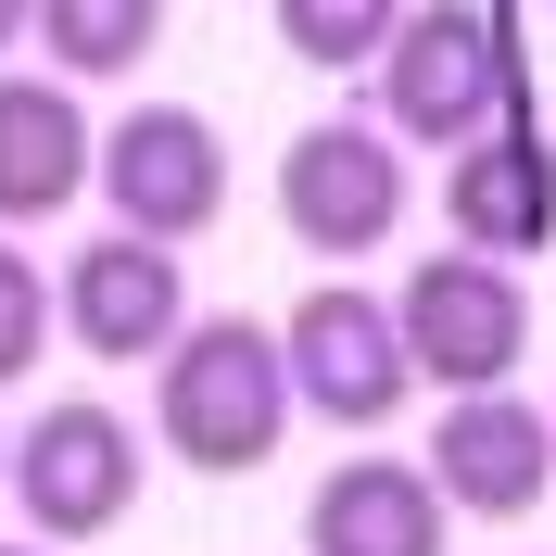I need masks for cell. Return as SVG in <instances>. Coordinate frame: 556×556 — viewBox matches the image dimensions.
Segmentation results:
<instances>
[{"label": "cell", "instance_id": "cell-10", "mask_svg": "<svg viewBox=\"0 0 556 556\" xmlns=\"http://www.w3.org/2000/svg\"><path fill=\"white\" fill-rule=\"evenodd\" d=\"M443 531H455L443 481L405 455H342L304 493V556H443Z\"/></svg>", "mask_w": 556, "mask_h": 556}, {"label": "cell", "instance_id": "cell-17", "mask_svg": "<svg viewBox=\"0 0 556 556\" xmlns=\"http://www.w3.org/2000/svg\"><path fill=\"white\" fill-rule=\"evenodd\" d=\"M0 493H13V430H0Z\"/></svg>", "mask_w": 556, "mask_h": 556}, {"label": "cell", "instance_id": "cell-2", "mask_svg": "<svg viewBox=\"0 0 556 556\" xmlns=\"http://www.w3.org/2000/svg\"><path fill=\"white\" fill-rule=\"evenodd\" d=\"M367 89H380L392 139L468 152V139H493L506 102H519V51H506V26H493L481 0H417L405 26H392V51L367 64Z\"/></svg>", "mask_w": 556, "mask_h": 556}, {"label": "cell", "instance_id": "cell-16", "mask_svg": "<svg viewBox=\"0 0 556 556\" xmlns=\"http://www.w3.org/2000/svg\"><path fill=\"white\" fill-rule=\"evenodd\" d=\"M13 38H38V0H0V64H13Z\"/></svg>", "mask_w": 556, "mask_h": 556}, {"label": "cell", "instance_id": "cell-18", "mask_svg": "<svg viewBox=\"0 0 556 556\" xmlns=\"http://www.w3.org/2000/svg\"><path fill=\"white\" fill-rule=\"evenodd\" d=\"M0 556H51V544H0Z\"/></svg>", "mask_w": 556, "mask_h": 556}, {"label": "cell", "instance_id": "cell-6", "mask_svg": "<svg viewBox=\"0 0 556 556\" xmlns=\"http://www.w3.org/2000/svg\"><path fill=\"white\" fill-rule=\"evenodd\" d=\"M102 203L114 228H139V241H203L215 215H228V139L203 127L190 102H139L102 127Z\"/></svg>", "mask_w": 556, "mask_h": 556}, {"label": "cell", "instance_id": "cell-9", "mask_svg": "<svg viewBox=\"0 0 556 556\" xmlns=\"http://www.w3.org/2000/svg\"><path fill=\"white\" fill-rule=\"evenodd\" d=\"M64 329L102 367H165V342L190 329V291H177V253L139 241V228H102V241L64 266Z\"/></svg>", "mask_w": 556, "mask_h": 556}, {"label": "cell", "instance_id": "cell-13", "mask_svg": "<svg viewBox=\"0 0 556 556\" xmlns=\"http://www.w3.org/2000/svg\"><path fill=\"white\" fill-rule=\"evenodd\" d=\"M152 38H165V0H38V51L64 76H127L152 64Z\"/></svg>", "mask_w": 556, "mask_h": 556}, {"label": "cell", "instance_id": "cell-8", "mask_svg": "<svg viewBox=\"0 0 556 556\" xmlns=\"http://www.w3.org/2000/svg\"><path fill=\"white\" fill-rule=\"evenodd\" d=\"M417 468L443 481L455 519H531V506L556 493V405H531L519 380L506 392H443Z\"/></svg>", "mask_w": 556, "mask_h": 556}, {"label": "cell", "instance_id": "cell-1", "mask_svg": "<svg viewBox=\"0 0 556 556\" xmlns=\"http://www.w3.org/2000/svg\"><path fill=\"white\" fill-rule=\"evenodd\" d=\"M152 430L203 481L266 468L278 430H291V354H278V329L266 316H190L165 342V367H152Z\"/></svg>", "mask_w": 556, "mask_h": 556}, {"label": "cell", "instance_id": "cell-12", "mask_svg": "<svg viewBox=\"0 0 556 556\" xmlns=\"http://www.w3.org/2000/svg\"><path fill=\"white\" fill-rule=\"evenodd\" d=\"M89 177H102V139L76 114V89L64 76H0V228L64 215Z\"/></svg>", "mask_w": 556, "mask_h": 556}, {"label": "cell", "instance_id": "cell-7", "mask_svg": "<svg viewBox=\"0 0 556 556\" xmlns=\"http://www.w3.org/2000/svg\"><path fill=\"white\" fill-rule=\"evenodd\" d=\"M278 228H291L304 253H329V266L380 253L392 228H405V165H392V127H354V114L304 127L291 152H278Z\"/></svg>", "mask_w": 556, "mask_h": 556}, {"label": "cell", "instance_id": "cell-5", "mask_svg": "<svg viewBox=\"0 0 556 556\" xmlns=\"http://www.w3.org/2000/svg\"><path fill=\"white\" fill-rule=\"evenodd\" d=\"M278 354H291V405L329 417V430H380V417L417 392L405 316H392L380 291H354V278L304 291V304H291V329H278Z\"/></svg>", "mask_w": 556, "mask_h": 556}, {"label": "cell", "instance_id": "cell-15", "mask_svg": "<svg viewBox=\"0 0 556 556\" xmlns=\"http://www.w3.org/2000/svg\"><path fill=\"white\" fill-rule=\"evenodd\" d=\"M51 329H64V278L0 241V380H26L38 354H51Z\"/></svg>", "mask_w": 556, "mask_h": 556}, {"label": "cell", "instance_id": "cell-3", "mask_svg": "<svg viewBox=\"0 0 556 556\" xmlns=\"http://www.w3.org/2000/svg\"><path fill=\"white\" fill-rule=\"evenodd\" d=\"M392 316H405V354L430 392H506L531 354V291L519 266L493 253H430V266L392 278Z\"/></svg>", "mask_w": 556, "mask_h": 556}, {"label": "cell", "instance_id": "cell-14", "mask_svg": "<svg viewBox=\"0 0 556 556\" xmlns=\"http://www.w3.org/2000/svg\"><path fill=\"white\" fill-rule=\"evenodd\" d=\"M405 13H417V0H278V51L316 64V76H367Z\"/></svg>", "mask_w": 556, "mask_h": 556}, {"label": "cell", "instance_id": "cell-11", "mask_svg": "<svg viewBox=\"0 0 556 556\" xmlns=\"http://www.w3.org/2000/svg\"><path fill=\"white\" fill-rule=\"evenodd\" d=\"M443 215H455V253H493V266H531L556 241V152L531 127H493L455 152L443 177Z\"/></svg>", "mask_w": 556, "mask_h": 556}, {"label": "cell", "instance_id": "cell-4", "mask_svg": "<svg viewBox=\"0 0 556 556\" xmlns=\"http://www.w3.org/2000/svg\"><path fill=\"white\" fill-rule=\"evenodd\" d=\"M13 506H26L38 544H89L139 506V430L102 405V392H64L13 430Z\"/></svg>", "mask_w": 556, "mask_h": 556}]
</instances>
